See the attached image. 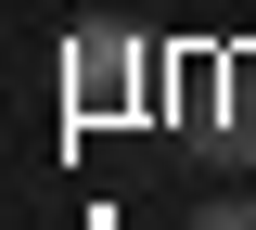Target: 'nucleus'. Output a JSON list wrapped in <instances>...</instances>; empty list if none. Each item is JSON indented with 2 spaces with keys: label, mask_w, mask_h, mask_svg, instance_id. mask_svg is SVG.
<instances>
[{
  "label": "nucleus",
  "mask_w": 256,
  "mask_h": 230,
  "mask_svg": "<svg viewBox=\"0 0 256 230\" xmlns=\"http://www.w3.org/2000/svg\"><path fill=\"white\" fill-rule=\"evenodd\" d=\"M141 64H154V51L128 26H77L64 38V102H77V115H116V102H141Z\"/></svg>",
  "instance_id": "1"
},
{
  "label": "nucleus",
  "mask_w": 256,
  "mask_h": 230,
  "mask_svg": "<svg viewBox=\"0 0 256 230\" xmlns=\"http://www.w3.org/2000/svg\"><path fill=\"white\" fill-rule=\"evenodd\" d=\"M180 230H256V192H218V205H192Z\"/></svg>",
  "instance_id": "2"
}]
</instances>
